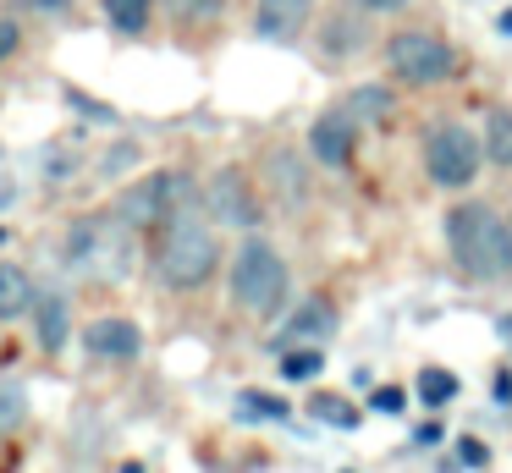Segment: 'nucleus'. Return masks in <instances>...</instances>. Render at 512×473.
Returning a JSON list of instances; mask_svg holds the SVG:
<instances>
[{
	"mask_svg": "<svg viewBox=\"0 0 512 473\" xmlns=\"http://www.w3.org/2000/svg\"><path fill=\"white\" fill-rule=\"evenodd\" d=\"M446 242H452V259L468 281H496V275L512 270L507 220L490 204H457L446 215Z\"/></svg>",
	"mask_w": 512,
	"mask_h": 473,
	"instance_id": "obj_1",
	"label": "nucleus"
},
{
	"mask_svg": "<svg viewBox=\"0 0 512 473\" xmlns=\"http://www.w3.org/2000/svg\"><path fill=\"white\" fill-rule=\"evenodd\" d=\"M221 264V242H215V226H204L199 209H171L166 242H160V281L171 292H193L204 286Z\"/></svg>",
	"mask_w": 512,
	"mask_h": 473,
	"instance_id": "obj_2",
	"label": "nucleus"
},
{
	"mask_svg": "<svg viewBox=\"0 0 512 473\" xmlns=\"http://www.w3.org/2000/svg\"><path fill=\"white\" fill-rule=\"evenodd\" d=\"M133 226H127L122 215H105V220H78L67 237V264H78V270H89L94 281H122V275H133Z\"/></svg>",
	"mask_w": 512,
	"mask_h": 473,
	"instance_id": "obj_3",
	"label": "nucleus"
},
{
	"mask_svg": "<svg viewBox=\"0 0 512 473\" xmlns=\"http://www.w3.org/2000/svg\"><path fill=\"white\" fill-rule=\"evenodd\" d=\"M287 297V264L270 242H243V253L232 259V303L248 314H276Z\"/></svg>",
	"mask_w": 512,
	"mask_h": 473,
	"instance_id": "obj_4",
	"label": "nucleus"
},
{
	"mask_svg": "<svg viewBox=\"0 0 512 473\" xmlns=\"http://www.w3.org/2000/svg\"><path fill=\"white\" fill-rule=\"evenodd\" d=\"M479 154H485V138H474L457 121H441V127L424 138V165H430L435 187H468L479 171Z\"/></svg>",
	"mask_w": 512,
	"mask_h": 473,
	"instance_id": "obj_5",
	"label": "nucleus"
},
{
	"mask_svg": "<svg viewBox=\"0 0 512 473\" xmlns=\"http://www.w3.org/2000/svg\"><path fill=\"white\" fill-rule=\"evenodd\" d=\"M386 66L402 83H441V77L452 72V50L424 28H402L386 39Z\"/></svg>",
	"mask_w": 512,
	"mask_h": 473,
	"instance_id": "obj_6",
	"label": "nucleus"
},
{
	"mask_svg": "<svg viewBox=\"0 0 512 473\" xmlns=\"http://www.w3.org/2000/svg\"><path fill=\"white\" fill-rule=\"evenodd\" d=\"M188 198V176L177 171H160V176H144V182H133L127 193H116V215L127 220V226H160V220L171 215V209Z\"/></svg>",
	"mask_w": 512,
	"mask_h": 473,
	"instance_id": "obj_7",
	"label": "nucleus"
},
{
	"mask_svg": "<svg viewBox=\"0 0 512 473\" xmlns=\"http://www.w3.org/2000/svg\"><path fill=\"white\" fill-rule=\"evenodd\" d=\"M204 209H210L215 226H232V231H248V226L259 220L254 193H248L243 171H221V176H215L210 193H204Z\"/></svg>",
	"mask_w": 512,
	"mask_h": 473,
	"instance_id": "obj_8",
	"label": "nucleus"
},
{
	"mask_svg": "<svg viewBox=\"0 0 512 473\" xmlns=\"http://www.w3.org/2000/svg\"><path fill=\"white\" fill-rule=\"evenodd\" d=\"M83 347H89V358L100 363H133L138 347H144V336H138L133 319H94L89 330H83Z\"/></svg>",
	"mask_w": 512,
	"mask_h": 473,
	"instance_id": "obj_9",
	"label": "nucleus"
},
{
	"mask_svg": "<svg viewBox=\"0 0 512 473\" xmlns=\"http://www.w3.org/2000/svg\"><path fill=\"white\" fill-rule=\"evenodd\" d=\"M353 132H358V121L347 116L342 105L325 110V116L314 121V132H309L314 160H325V165H347V160H353Z\"/></svg>",
	"mask_w": 512,
	"mask_h": 473,
	"instance_id": "obj_10",
	"label": "nucleus"
},
{
	"mask_svg": "<svg viewBox=\"0 0 512 473\" xmlns=\"http://www.w3.org/2000/svg\"><path fill=\"white\" fill-rule=\"evenodd\" d=\"M309 17H314V0H259V11H254V28L265 33V39H298L303 28H309Z\"/></svg>",
	"mask_w": 512,
	"mask_h": 473,
	"instance_id": "obj_11",
	"label": "nucleus"
},
{
	"mask_svg": "<svg viewBox=\"0 0 512 473\" xmlns=\"http://www.w3.org/2000/svg\"><path fill=\"white\" fill-rule=\"evenodd\" d=\"M265 182L276 187L281 204H303V198H309V171H303V160L292 154V143H276V149L265 154Z\"/></svg>",
	"mask_w": 512,
	"mask_h": 473,
	"instance_id": "obj_12",
	"label": "nucleus"
},
{
	"mask_svg": "<svg viewBox=\"0 0 512 473\" xmlns=\"http://www.w3.org/2000/svg\"><path fill=\"white\" fill-rule=\"evenodd\" d=\"M34 325H39V341H45V352H61V341H67V297L45 292L34 303Z\"/></svg>",
	"mask_w": 512,
	"mask_h": 473,
	"instance_id": "obj_13",
	"label": "nucleus"
},
{
	"mask_svg": "<svg viewBox=\"0 0 512 473\" xmlns=\"http://www.w3.org/2000/svg\"><path fill=\"white\" fill-rule=\"evenodd\" d=\"M28 303H34V286H28V275L17 270V264H0V319L28 314Z\"/></svg>",
	"mask_w": 512,
	"mask_h": 473,
	"instance_id": "obj_14",
	"label": "nucleus"
},
{
	"mask_svg": "<svg viewBox=\"0 0 512 473\" xmlns=\"http://www.w3.org/2000/svg\"><path fill=\"white\" fill-rule=\"evenodd\" d=\"M342 110L358 121V127H375V121L391 110V94H386V88H375V83H369V88H353V94L342 99Z\"/></svg>",
	"mask_w": 512,
	"mask_h": 473,
	"instance_id": "obj_15",
	"label": "nucleus"
},
{
	"mask_svg": "<svg viewBox=\"0 0 512 473\" xmlns=\"http://www.w3.org/2000/svg\"><path fill=\"white\" fill-rule=\"evenodd\" d=\"M485 154L512 171V110L507 105H496V110H490V121H485Z\"/></svg>",
	"mask_w": 512,
	"mask_h": 473,
	"instance_id": "obj_16",
	"label": "nucleus"
},
{
	"mask_svg": "<svg viewBox=\"0 0 512 473\" xmlns=\"http://www.w3.org/2000/svg\"><path fill=\"white\" fill-rule=\"evenodd\" d=\"M149 6H155V0H105V17H111L122 33H144L149 28Z\"/></svg>",
	"mask_w": 512,
	"mask_h": 473,
	"instance_id": "obj_17",
	"label": "nucleus"
},
{
	"mask_svg": "<svg viewBox=\"0 0 512 473\" xmlns=\"http://www.w3.org/2000/svg\"><path fill=\"white\" fill-rule=\"evenodd\" d=\"M28 418V391L17 380H0V435H12Z\"/></svg>",
	"mask_w": 512,
	"mask_h": 473,
	"instance_id": "obj_18",
	"label": "nucleus"
},
{
	"mask_svg": "<svg viewBox=\"0 0 512 473\" xmlns=\"http://www.w3.org/2000/svg\"><path fill=\"white\" fill-rule=\"evenodd\" d=\"M419 396H424V407H446L457 396V374L452 369H424L419 374Z\"/></svg>",
	"mask_w": 512,
	"mask_h": 473,
	"instance_id": "obj_19",
	"label": "nucleus"
},
{
	"mask_svg": "<svg viewBox=\"0 0 512 473\" xmlns=\"http://www.w3.org/2000/svg\"><path fill=\"white\" fill-rule=\"evenodd\" d=\"M331 325H336L331 303H325V297H314V303L298 308V319H292V336H325Z\"/></svg>",
	"mask_w": 512,
	"mask_h": 473,
	"instance_id": "obj_20",
	"label": "nucleus"
},
{
	"mask_svg": "<svg viewBox=\"0 0 512 473\" xmlns=\"http://www.w3.org/2000/svg\"><path fill=\"white\" fill-rule=\"evenodd\" d=\"M320 369H325V358L314 347H298V352H287V358H281V374H287V380H314Z\"/></svg>",
	"mask_w": 512,
	"mask_h": 473,
	"instance_id": "obj_21",
	"label": "nucleus"
},
{
	"mask_svg": "<svg viewBox=\"0 0 512 473\" xmlns=\"http://www.w3.org/2000/svg\"><path fill=\"white\" fill-rule=\"evenodd\" d=\"M237 418H292V407L276 402V396H265V391H248L243 407H237Z\"/></svg>",
	"mask_w": 512,
	"mask_h": 473,
	"instance_id": "obj_22",
	"label": "nucleus"
},
{
	"mask_svg": "<svg viewBox=\"0 0 512 473\" xmlns=\"http://www.w3.org/2000/svg\"><path fill=\"white\" fill-rule=\"evenodd\" d=\"M171 11H177L182 22H215L226 11V0H171Z\"/></svg>",
	"mask_w": 512,
	"mask_h": 473,
	"instance_id": "obj_23",
	"label": "nucleus"
},
{
	"mask_svg": "<svg viewBox=\"0 0 512 473\" xmlns=\"http://www.w3.org/2000/svg\"><path fill=\"white\" fill-rule=\"evenodd\" d=\"M314 418H325V424H342V429L358 424V413H353V407H342L336 396H314Z\"/></svg>",
	"mask_w": 512,
	"mask_h": 473,
	"instance_id": "obj_24",
	"label": "nucleus"
},
{
	"mask_svg": "<svg viewBox=\"0 0 512 473\" xmlns=\"http://www.w3.org/2000/svg\"><path fill=\"white\" fill-rule=\"evenodd\" d=\"M369 407H375V413H391V418H397L402 407H408V391H402V385H380V391L369 396Z\"/></svg>",
	"mask_w": 512,
	"mask_h": 473,
	"instance_id": "obj_25",
	"label": "nucleus"
},
{
	"mask_svg": "<svg viewBox=\"0 0 512 473\" xmlns=\"http://www.w3.org/2000/svg\"><path fill=\"white\" fill-rule=\"evenodd\" d=\"M457 462H463V468H485L490 446H485V440H474V435H463V440H457Z\"/></svg>",
	"mask_w": 512,
	"mask_h": 473,
	"instance_id": "obj_26",
	"label": "nucleus"
},
{
	"mask_svg": "<svg viewBox=\"0 0 512 473\" xmlns=\"http://www.w3.org/2000/svg\"><path fill=\"white\" fill-rule=\"evenodd\" d=\"M133 160H138V149H133V143H122V149H105V160H100V176H122Z\"/></svg>",
	"mask_w": 512,
	"mask_h": 473,
	"instance_id": "obj_27",
	"label": "nucleus"
},
{
	"mask_svg": "<svg viewBox=\"0 0 512 473\" xmlns=\"http://www.w3.org/2000/svg\"><path fill=\"white\" fill-rule=\"evenodd\" d=\"M67 105H78L83 116H94V121H111V110H105V105H94V99L83 94V88H67Z\"/></svg>",
	"mask_w": 512,
	"mask_h": 473,
	"instance_id": "obj_28",
	"label": "nucleus"
},
{
	"mask_svg": "<svg viewBox=\"0 0 512 473\" xmlns=\"http://www.w3.org/2000/svg\"><path fill=\"white\" fill-rule=\"evenodd\" d=\"M342 44H364V33H358V28H347V22H342V28H331V33H325V50H331V55H342Z\"/></svg>",
	"mask_w": 512,
	"mask_h": 473,
	"instance_id": "obj_29",
	"label": "nucleus"
},
{
	"mask_svg": "<svg viewBox=\"0 0 512 473\" xmlns=\"http://www.w3.org/2000/svg\"><path fill=\"white\" fill-rule=\"evenodd\" d=\"M17 50V22H0V61Z\"/></svg>",
	"mask_w": 512,
	"mask_h": 473,
	"instance_id": "obj_30",
	"label": "nucleus"
},
{
	"mask_svg": "<svg viewBox=\"0 0 512 473\" xmlns=\"http://www.w3.org/2000/svg\"><path fill=\"white\" fill-rule=\"evenodd\" d=\"M413 440H419V446H441V424H419V435H413Z\"/></svg>",
	"mask_w": 512,
	"mask_h": 473,
	"instance_id": "obj_31",
	"label": "nucleus"
},
{
	"mask_svg": "<svg viewBox=\"0 0 512 473\" xmlns=\"http://www.w3.org/2000/svg\"><path fill=\"white\" fill-rule=\"evenodd\" d=\"M358 6H364V11H402L408 0H358Z\"/></svg>",
	"mask_w": 512,
	"mask_h": 473,
	"instance_id": "obj_32",
	"label": "nucleus"
},
{
	"mask_svg": "<svg viewBox=\"0 0 512 473\" xmlns=\"http://www.w3.org/2000/svg\"><path fill=\"white\" fill-rule=\"evenodd\" d=\"M23 6H34V11H61V6H72V0H23Z\"/></svg>",
	"mask_w": 512,
	"mask_h": 473,
	"instance_id": "obj_33",
	"label": "nucleus"
},
{
	"mask_svg": "<svg viewBox=\"0 0 512 473\" xmlns=\"http://www.w3.org/2000/svg\"><path fill=\"white\" fill-rule=\"evenodd\" d=\"M501 33H512V11H507V17H501Z\"/></svg>",
	"mask_w": 512,
	"mask_h": 473,
	"instance_id": "obj_34",
	"label": "nucleus"
},
{
	"mask_svg": "<svg viewBox=\"0 0 512 473\" xmlns=\"http://www.w3.org/2000/svg\"><path fill=\"white\" fill-rule=\"evenodd\" d=\"M507 242H512V220H507Z\"/></svg>",
	"mask_w": 512,
	"mask_h": 473,
	"instance_id": "obj_35",
	"label": "nucleus"
},
{
	"mask_svg": "<svg viewBox=\"0 0 512 473\" xmlns=\"http://www.w3.org/2000/svg\"><path fill=\"white\" fill-rule=\"evenodd\" d=\"M0 237H6V231H0Z\"/></svg>",
	"mask_w": 512,
	"mask_h": 473,
	"instance_id": "obj_36",
	"label": "nucleus"
}]
</instances>
